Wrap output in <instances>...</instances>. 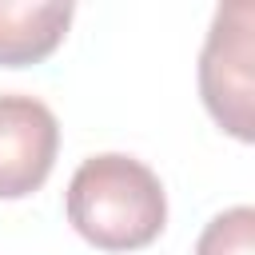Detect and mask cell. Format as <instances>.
<instances>
[{"instance_id":"obj_2","label":"cell","mask_w":255,"mask_h":255,"mask_svg":"<svg viewBox=\"0 0 255 255\" xmlns=\"http://www.w3.org/2000/svg\"><path fill=\"white\" fill-rule=\"evenodd\" d=\"M199 96L227 135L243 143L255 139V8L247 0L223 4L215 12L207 44L199 52Z\"/></svg>"},{"instance_id":"obj_3","label":"cell","mask_w":255,"mask_h":255,"mask_svg":"<svg viewBox=\"0 0 255 255\" xmlns=\"http://www.w3.org/2000/svg\"><path fill=\"white\" fill-rule=\"evenodd\" d=\"M60 151L52 108L24 92L0 96V199H24L44 187Z\"/></svg>"},{"instance_id":"obj_1","label":"cell","mask_w":255,"mask_h":255,"mask_svg":"<svg viewBox=\"0 0 255 255\" xmlns=\"http://www.w3.org/2000/svg\"><path fill=\"white\" fill-rule=\"evenodd\" d=\"M68 219L100 251H139L163 231L167 195L147 163L104 151L76 167L68 183Z\"/></svg>"},{"instance_id":"obj_5","label":"cell","mask_w":255,"mask_h":255,"mask_svg":"<svg viewBox=\"0 0 255 255\" xmlns=\"http://www.w3.org/2000/svg\"><path fill=\"white\" fill-rule=\"evenodd\" d=\"M195 255H255V211L243 203V207H231V211H219L199 243H195Z\"/></svg>"},{"instance_id":"obj_4","label":"cell","mask_w":255,"mask_h":255,"mask_svg":"<svg viewBox=\"0 0 255 255\" xmlns=\"http://www.w3.org/2000/svg\"><path fill=\"white\" fill-rule=\"evenodd\" d=\"M72 12L68 0H0V68L48 60L72 24Z\"/></svg>"}]
</instances>
